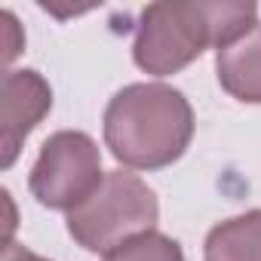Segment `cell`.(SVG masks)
I'll return each mask as SVG.
<instances>
[{
  "label": "cell",
  "mask_w": 261,
  "mask_h": 261,
  "mask_svg": "<svg viewBox=\"0 0 261 261\" xmlns=\"http://www.w3.org/2000/svg\"><path fill=\"white\" fill-rule=\"evenodd\" d=\"M258 25V7L246 4H151L142 13L133 59L145 74L169 77L188 68L203 49H224Z\"/></svg>",
  "instance_id": "7a4b0ae2"
},
{
  "label": "cell",
  "mask_w": 261,
  "mask_h": 261,
  "mask_svg": "<svg viewBox=\"0 0 261 261\" xmlns=\"http://www.w3.org/2000/svg\"><path fill=\"white\" fill-rule=\"evenodd\" d=\"M0 261H49V258H40V255L28 252L25 246L10 243V246H4V258H0Z\"/></svg>",
  "instance_id": "9c48e42d"
},
{
  "label": "cell",
  "mask_w": 261,
  "mask_h": 261,
  "mask_svg": "<svg viewBox=\"0 0 261 261\" xmlns=\"http://www.w3.org/2000/svg\"><path fill=\"white\" fill-rule=\"evenodd\" d=\"M206 261H261V209L215 224L203 246Z\"/></svg>",
  "instance_id": "52a82bcc"
},
{
  "label": "cell",
  "mask_w": 261,
  "mask_h": 261,
  "mask_svg": "<svg viewBox=\"0 0 261 261\" xmlns=\"http://www.w3.org/2000/svg\"><path fill=\"white\" fill-rule=\"evenodd\" d=\"M194 139V108L166 83L123 86L105 108V145L129 169L172 166Z\"/></svg>",
  "instance_id": "6da1fadb"
},
{
  "label": "cell",
  "mask_w": 261,
  "mask_h": 261,
  "mask_svg": "<svg viewBox=\"0 0 261 261\" xmlns=\"http://www.w3.org/2000/svg\"><path fill=\"white\" fill-rule=\"evenodd\" d=\"M101 181H105V172H101L98 145L86 133L62 129V133L43 142L34 160L28 188L40 206L71 212L80 203H86Z\"/></svg>",
  "instance_id": "277c9868"
},
{
  "label": "cell",
  "mask_w": 261,
  "mask_h": 261,
  "mask_svg": "<svg viewBox=\"0 0 261 261\" xmlns=\"http://www.w3.org/2000/svg\"><path fill=\"white\" fill-rule=\"evenodd\" d=\"M53 108V89L49 83L31 71H7L4 74V101H0V123H4V169H10L25 145V139L37 129V123Z\"/></svg>",
  "instance_id": "5b68a950"
},
{
  "label": "cell",
  "mask_w": 261,
  "mask_h": 261,
  "mask_svg": "<svg viewBox=\"0 0 261 261\" xmlns=\"http://www.w3.org/2000/svg\"><path fill=\"white\" fill-rule=\"evenodd\" d=\"M105 261H185V252L172 237L151 230L145 237L129 240L117 252L105 255Z\"/></svg>",
  "instance_id": "ba28073f"
},
{
  "label": "cell",
  "mask_w": 261,
  "mask_h": 261,
  "mask_svg": "<svg viewBox=\"0 0 261 261\" xmlns=\"http://www.w3.org/2000/svg\"><path fill=\"white\" fill-rule=\"evenodd\" d=\"M215 71L227 95L246 105H261V22L237 43L218 49Z\"/></svg>",
  "instance_id": "8992f818"
},
{
  "label": "cell",
  "mask_w": 261,
  "mask_h": 261,
  "mask_svg": "<svg viewBox=\"0 0 261 261\" xmlns=\"http://www.w3.org/2000/svg\"><path fill=\"white\" fill-rule=\"evenodd\" d=\"M157 218V194L136 172L114 169L86 203L68 212V233L86 252L111 255L129 240L151 233Z\"/></svg>",
  "instance_id": "3957f363"
}]
</instances>
